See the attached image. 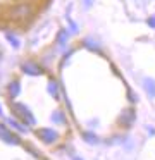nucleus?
<instances>
[{
    "instance_id": "ddd939ff",
    "label": "nucleus",
    "mask_w": 155,
    "mask_h": 160,
    "mask_svg": "<svg viewBox=\"0 0 155 160\" xmlns=\"http://www.w3.org/2000/svg\"><path fill=\"white\" fill-rule=\"evenodd\" d=\"M85 47H86V48H90V50H96V52H98V45H96V42H93V40H85Z\"/></svg>"
},
{
    "instance_id": "39448f33",
    "label": "nucleus",
    "mask_w": 155,
    "mask_h": 160,
    "mask_svg": "<svg viewBox=\"0 0 155 160\" xmlns=\"http://www.w3.org/2000/svg\"><path fill=\"white\" fill-rule=\"evenodd\" d=\"M23 72H24V74H29V76H40L43 71H41V67L38 66L36 62H33V60H28V62L23 64Z\"/></svg>"
},
{
    "instance_id": "6e6552de",
    "label": "nucleus",
    "mask_w": 155,
    "mask_h": 160,
    "mask_svg": "<svg viewBox=\"0 0 155 160\" xmlns=\"http://www.w3.org/2000/svg\"><path fill=\"white\" fill-rule=\"evenodd\" d=\"M19 91H21L19 83H17V81H12V83L9 84V93H10V97H12V98H16L17 95H19Z\"/></svg>"
},
{
    "instance_id": "0eeeda50",
    "label": "nucleus",
    "mask_w": 155,
    "mask_h": 160,
    "mask_svg": "<svg viewBox=\"0 0 155 160\" xmlns=\"http://www.w3.org/2000/svg\"><path fill=\"white\" fill-rule=\"evenodd\" d=\"M143 84H145V90H147V93L150 95V97L155 98V81L150 79V78H145V79H143Z\"/></svg>"
},
{
    "instance_id": "2eb2a0df",
    "label": "nucleus",
    "mask_w": 155,
    "mask_h": 160,
    "mask_svg": "<svg viewBox=\"0 0 155 160\" xmlns=\"http://www.w3.org/2000/svg\"><path fill=\"white\" fill-rule=\"evenodd\" d=\"M7 40L10 42V45H12L14 48H17V47H19V40H17L14 35H10V33H7Z\"/></svg>"
},
{
    "instance_id": "9b49d317",
    "label": "nucleus",
    "mask_w": 155,
    "mask_h": 160,
    "mask_svg": "<svg viewBox=\"0 0 155 160\" xmlns=\"http://www.w3.org/2000/svg\"><path fill=\"white\" fill-rule=\"evenodd\" d=\"M7 122H9V124L12 126L14 129H17L19 132H26V128H23V126H21L17 121H14V119H7Z\"/></svg>"
},
{
    "instance_id": "1a4fd4ad",
    "label": "nucleus",
    "mask_w": 155,
    "mask_h": 160,
    "mask_svg": "<svg viewBox=\"0 0 155 160\" xmlns=\"http://www.w3.org/2000/svg\"><path fill=\"white\" fill-rule=\"evenodd\" d=\"M52 121L54 122H59V124H64L65 122V119H64V114H62V112H54V114H52Z\"/></svg>"
},
{
    "instance_id": "aec40b11",
    "label": "nucleus",
    "mask_w": 155,
    "mask_h": 160,
    "mask_svg": "<svg viewBox=\"0 0 155 160\" xmlns=\"http://www.w3.org/2000/svg\"><path fill=\"white\" fill-rule=\"evenodd\" d=\"M0 60H2V57H0Z\"/></svg>"
},
{
    "instance_id": "6ab92c4d",
    "label": "nucleus",
    "mask_w": 155,
    "mask_h": 160,
    "mask_svg": "<svg viewBox=\"0 0 155 160\" xmlns=\"http://www.w3.org/2000/svg\"><path fill=\"white\" fill-rule=\"evenodd\" d=\"M0 114H2V108H0Z\"/></svg>"
},
{
    "instance_id": "a211bd4d",
    "label": "nucleus",
    "mask_w": 155,
    "mask_h": 160,
    "mask_svg": "<svg viewBox=\"0 0 155 160\" xmlns=\"http://www.w3.org/2000/svg\"><path fill=\"white\" fill-rule=\"evenodd\" d=\"M72 160H81V158H79V157H72Z\"/></svg>"
},
{
    "instance_id": "f03ea898",
    "label": "nucleus",
    "mask_w": 155,
    "mask_h": 160,
    "mask_svg": "<svg viewBox=\"0 0 155 160\" xmlns=\"http://www.w3.org/2000/svg\"><path fill=\"white\" fill-rule=\"evenodd\" d=\"M10 110L16 112V115H19L26 124H34V117L33 114L29 112V108L23 103H10Z\"/></svg>"
},
{
    "instance_id": "423d86ee",
    "label": "nucleus",
    "mask_w": 155,
    "mask_h": 160,
    "mask_svg": "<svg viewBox=\"0 0 155 160\" xmlns=\"http://www.w3.org/2000/svg\"><path fill=\"white\" fill-rule=\"evenodd\" d=\"M134 117H136V115H134V112L131 110V108H127V110H124L122 114H121L119 122H121L122 126H126V128H129V126L134 122Z\"/></svg>"
},
{
    "instance_id": "7ed1b4c3",
    "label": "nucleus",
    "mask_w": 155,
    "mask_h": 160,
    "mask_svg": "<svg viewBox=\"0 0 155 160\" xmlns=\"http://www.w3.org/2000/svg\"><path fill=\"white\" fill-rule=\"evenodd\" d=\"M36 136L41 139L43 143H47V145H52V143H55L57 141V138H59V134L54 131V129H48V128H41V129H38L36 131Z\"/></svg>"
},
{
    "instance_id": "f257e3e1",
    "label": "nucleus",
    "mask_w": 155,
    "mask_h": 160,
    "mask_svg": "<svg viewBox=\"0 0 155 160\" xmlns=\"http://www.w3.org/2000/svg\"><path fill=\"white\" fill-rule=\"evenodd\" d=\"M31 16H33V7H31L28 2H21V4L14 5V7L10 9V18H12L14 21H26Z\"/></svg>"
},
{
    "instance_id": "20e7f679",
    "label": "nucleus",
    "mask_w": 155,
    "mask_h": 160,
    "mask_svg": "<svg viewBox=\"0 0 155 160\" xmlns=\"http://www.w3.org/2000/svg\"><path fill=\"white\" fill-rule=\"evenodd\" d=\"M0 139H3L5 143H10V145H19L21 143L19 138L16 134H12L3 124H0Z\"/></svg>"
},
{
    "instance_id": "4468645a",
    "label": "nucleus",
    "mask_w": 155,
    "mask_h": 160,
    "mask_svg": "<svg viewBox=\"0 0 155 160\" xmlns=\"http://www.w3.org/2000/svg\"><path fill=\"white\" fill-rule=\"evenodd\" d=\"M48 93L57 97V83H55V81H50V83H48Z\"/></svg>"
},
{
    "instance_id": "dca6fc26",
    "label": "nucleus",
    "mask_w": 155,
    "mask_h": 160,
    "mask_svg": "<svg viewBox=\"0 0 155 160\" xmlns=\"http://www.w3.org/2000/svg\"><path fill=\"white\" fill-rule=\"evenodd\" d=\"M127 97H129V100H131V102H136V100H138V98L133 95V91H127Z\"/></svg>"
},
{
    "instance_id": "9d476101",
    "label": "nucleus",
    "mask_w": 155,
    "mask_h": 160,
    "mask_svg": "<svg viewBox=\"0 0 155 160\" xmlns=\"http://www.w3.org/2000/svg\"><path fill=\"white\" fill-rule=\"evenodd\" d=\"M67 31H65V29H62V31L60 33H59V36H57V43H59V45H65V42H67Z\"/></svg>"
},
{
    "instance_id": "f3484780",
    "label": "nucleus",
    "mask_w": 155,
    "mask_h": 160,
    "mask_svg": "<svg viewBox=\"0 0 155 160\" xmlns=\"http://www.w3.org/2000/svg\"><path fill=\"white\" fill-rule=\"evenodd\" d=\"M148 24H150L152 28H155V18H150V19H148Z\"/></svg>"
},
{
    "instance_id": "f8f14e48",
    "label": "nucleus",
    "mask_w": 155,
    "mask_h": 160,
    "mask_svg": "<svg viewBox=\"0 0 155 160\" xmlns=\"http://www.w3.org/2000/svg\"><path fill=\"white\" fill-rule=\"evenodd\" d=\"M83 138L86 139L88 143H98V138H96V134H93V132H83Z\"/></svg>"
}]
</instances>
